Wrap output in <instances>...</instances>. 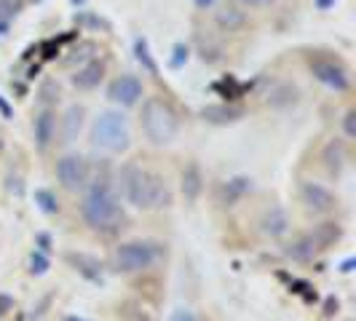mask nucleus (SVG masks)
<instances>
[{
	"instance_id": "32",
	"label": "nucleus",
	"mask_w": 356,
	"mask_h": 321,
	"mask_svg": "<svg viewBox=\"0 0 356 321\" xmlns=\"http://www.w3.org/2000/svg\"><path fill=\"white\" fill-rule=\"evenodd\" d=\"M354 265H356V260H354V257H348V260L340 265V270H343V273H351V270H354Z\"/></svg>"
},
{
	"instance_id": "12",
	"label": "nucleus",
	"mask_w": 356,
	"mask_h": 321,
	"mask_svg": "<svg viewBox=\"0 0 356 321\" xmlns=\"http://www.w3.org/2000/svg\"><path fill=\"white\" fill-rule=\"evenodd\" d=\"M83 121H86V110L81 105H70L62 115V124H59V131H62V142H75L78 134L83 131Z\"/></svg>"
},
{
	"instance_id": "36",
	"label": "nucleus",
	"mask_w": 356,
	"mask_h": 321,
	"mask_svg": "<svg viewBox=\"0 0 356 321\" xmlns=\"http://www.w3.org/2000/svg\"><path fill=\"white\" fill-rule=\"evenodd\" d=\"M65 321H89V319H78V316H67Z\"/></svg>"
},
{
	"instance_id": "26",
	"label": "nucleus",
	"mask_w": 356,
	"mask_h": 321,
	"mask_svg": "<svg viewBox=\"0 0 356 321\" xmlns=\"http://www.w3.org/2000/svg\"><path fill=\"white\" fill-rule=\"evenodd\" d=\"M22 8H24V0H0V24L19 17Z\"/></svg>"
},
{
	"instance_id": "3",
	"label": "nucleus",
	"mask_w": 356,
	"mask_h": 321,
	"mask_svg": "<svg viewBox=\"0 0 356 321\" xmlns=\"http://www.w3.org/2000/svg\"><path fill=\"white\" fill-rule=\"evenodd\" d=\"M140 126H143L145 137L150 140V145H156V147L172 145L179 134V118L175 113V107L159 99V97H150V99L143 102Z\"/></svg>"
},
{
	"instance_id": "31",
	"label": "nucleus",
	"mask_w": 356,
	"mask_h": 321,
	"mask_svg": "<svg viewBox=\"0 0 356 321\" xmlns=\"http://www.w3.org/2000/svg\"><path fill=\"white\" fill-rule=\"evenodd\" d=\"M11 308H14V300L8 295H0V313H8Z\"/></svg>"
},
{
	"instance_id": "35",
	"label": "nucleus",
	"mask_w": 356,
	"mask_h": 321,
	"mask_svg": "<svg viewBox=\"0 0 356 321\" xmlns=\"http://www.w3.org/2000/svg\"><path fill=\"white\" fill-rule=\"evenodd\" d=\"M244 3H250V6H268V3H273V0H244Z\"/></svg>"
},
{
	"instance_id": "24",
	"label": "nucleus",
	"mask_w": 356,
	"mask_h": 321,
	"mask_svg": "<svg viewBox=\"0 0 356 321\" xmlns=\"http://www.w3.org/2000/svg\"><path fill=\"white\" fill-rule=\"evenodd\" d=\"M27 265H30V273H33V276H46V273H49V268H51V260L46 257V252L35 249L33 254H30Z\"/></svg>"
},
{
	"instance_id": "23",
	"label": "nucleus",
	"mask_w": 356,
	"mask_h": 321,
	"mask_svg": "<svg viewBox=\"0 0 356 321\" xmlns=\"http://www.w3.org/2000/svg\"><path fill=\"white\" fill-rule=\"evenodd\" d=\"M35 204L38 209L43 214H56L59 212V201H56V196H54L51 190H46V188H38L35 190Z\"/></svg>"
},
{
	"instance_id": "22",
	"label": "nucleus",
	"mask_w": 356,
	"mask_h": 321,
	"mask_svg": "<svg viewBox=\"0 0 356 321\" xmlns=\"http://www.w3.org/2000/svg\"><path fill=\"white\" fill-rule=\"evenodd\" d=\"M134 54H137V62L145 67V72L159 75V65L153 62V56H150V49H147V40H145V38H137V40H134Z\"/></svg>"
},
{
	"instance_id": "21",
	"label": "nucleus",
	"mask_w": 356,
	"mask_h": 321,
	"mask_svg": "<svg viewBox=\"0 0 356 321\" xmlns=\"http://www.w3.org/2000/svg\"><path fill=\"white\" fill-rule=\"evenodd\" d=\"M311 236H314L316 247H319V249H324V247H330L332 241H338V238H340V228L335 225V222H324V225H319V228L311 233Z\"/></svg>"
},
{
	"instance_id": "28",
	"label": "nucleus",
	"mask_w": 356,
	"mask_h": 321,
	"mask_svg": "<svg viewBox=\"0 0 356 321\" xmlns=\"http://www.w3.org/2000/svg\"><path fill=\"white\" fill-rule=\"evenodd\" d=\"M188 56H191V49L177 43V46H175V56L169 59V65H172V67H182V65L188 62Z\"/></svg>"
},
{
	"instance_id": "18",
	"label": "nucleus",
	"mask_w": 356,
	"mask_h": 321,
	"mask_svg": "<svg viewBox=\"0 0 356 321\" xmlns=\"http://www.w3.org/2000/svg\"><path fill=\"white\" fill-rule=\"evenodd\" d=\"M201 190H204V174H201V166L198 163H188L185 166V172H182V196L185 201H198L201 196Z\"/></svg>"
},
{
	"instance_id": "16",
	"label": "nucleus",
	"mask_w": 356,
	"mask_h": 321,
	"mask_svg": "<svg viewBox=\"0 0 356 321\" xmlns=\"http://www.w3.org/2000/svg\"><path fill=\"white\" fill-rule=\"evenodd\" d=\"M214 24H217L220 30H225V33H236V30H241V27L247 24V14H244L238 6L225 3V6H220V8L214 11Z\"/></svg>"
},
{
	"instance_id": "19",
	"label": "nucleus",
	"mask_w": 356,
	"mask_h": 321,
	"mask_svg": "<svg viewBox=\"0 0 356 321\" xmlns=\"http://www.w3.org/2000/svg\"><path fill=\"white\" fill-rule=\"evenodd\" d=\"M343 163H346V147H343L340 140H332V142L324 147V166L332 174H340L343 172Z\"/></svg>"
},
{
	"instance_id": "17",
	"label": "nucleus",
	"mask_w": 356,
	"mask_h": 321,
	"mask_svg": "<svg viewBox=\"0 0 356 321\" xmlns=\"http://www.w3.org/2000/svg\"><path fill=\"white\" fill-rule=\"evenodd\" d=\"M252 190H254V179L247 177V174L231 177L228 182H222V188H220V193L225 196V204H228V206H233L238 198L250 196Z\"/></svg>"
},
{
	"instance_id": "27",
	"label": "nucleus",
	"mask_w": 356,
	"mask_h": 321,
	"mask_svg": "<svg viewBox=\"0 0 356 321\" xmlns=\"http://www.w3.org/2000/svg\"><path fill=\"white\" fill-rule=\"evenodd\" d=\"M343 134H346V140H356V110H346V115H343Z\"/></svg>"
},
{
	"instance_id": "5",
	"label": "nucleus",
	"mask_w": 356,
	"mask_h": 321,
	"mask_svg": "<svg viewBox=\"0 0 356 321\" xmlns=\"http://www.w3.org/2000/svg\"><path fill=\"white\" fill-rule=\"evenodd\" d=\"M163 257V247L159 241H126L113 252V270L115 273H143L153 268Z\"/></svg>"
},
{
	"instance_id": "30",
	"label": "nucleus",
	"mask_w": 356,
	"mask_h": 321,
	"mask_svg": "<svg viewBox=\"0 0 356 321\" xmlns=\"http://www.w3.org/2000/svg\"><path fill=\"white\" fill-rule=\"evenodd\" d=\"M38 249L40 252L51 249V236H49V233H38Z\"/></svg>"
},
{
	"instance_id": "15",
	"label": "nucleus",
	"mask_w": 356,
	"mask_h": 321,
	"mask_svg": "<svg viewBox=\"0 0 356 321\" xmlns=\"http://www.w3.org/2000/svg\"><path fill=\"white\" fill-rule=\"evenodd\" d=\"M201 118L207 121V124H214V126H228V124H236V121H241L244 118V110L236 105H209L201 110Z\"/></svg>"
},
{
	"instance_id": "1",
	"label": "nucleus",
	"mask_w": 356,
	"mask_h": 321,
	"mask_svg": "<svg viewBox=\"0 0 356 321\" xmlns=\"http://www.w3.org/2000/svg\"><path fill=\"white\" fill-rule=\"evenodd\" d=\"M118 179H121V193L134 209L159 212L172 206V190L159 172H150L140 163H126Z\"/></svg>"
},
{
	"instance_id": "9",
	"label": "nucleus",
	"mask_w": 356,
	"mask_h": 321,
	"mask_svg": "<svg viewBox=\"0 0 356 321\" xmlns=\"http://www.w3.org/2000/svg\"><path fill=\"white\" fill-rule=\"evenodd\" d=\"M300 201L305 204L308 212L316 214L332 212L335 204H338V198H335V193L330 188H324L321 182H311V179H305L303 185H300Z\"/></svg>"
},
{
	"instance_id": "8",
	"label": "nucleus",
	"mask_w": 356,
	"mask_h": 321,
	"mask_svg": "<svg viewBox=\"0 0 356 321\" xmlns=\"http://www.w3.org/2000/svg\"><path fill=\"white\" fill-rule=\"evenodd\" d=\"M143 81L137 75H118L110 86H107V99L118 107H134L140 99H143Z\"/></svg>"
},
{
	"instance_id": "13",
	"label": "nucleus",
	"mask_w": 356,
	"mask_h": 321,
	"mask_svg": "<svg viewBox=\"0 0 356 321\" xmlns=\"http://www.w3.org/2000/svg\"><path fill=\"white\" fill-rule=\"evenodd\" d=\"M67 263H70L83 279H89L94 284H102L105 281V276H102V265H99V260L97 257H91V254H83V252H70L67 254Z\"/></svg>"
},
{
	"instance_id": "11",
	"label": "nucleus",
	"mask_w": 356,
	"mask_h": 321,
	"mask_svg": "<svg viewBox=\"0 0 356 321\" xmlns=\"http://www.w3.org/2000/svg\"><path fill=\"white\" fill-rule=\"evenodd\" d=\"M102 78H105V62L102 59H91L83 67H78V70L72 72V86L91 91L102 83Z\"/></svg>"
},
{
	"instance_id": "38",
	"label": "nucleus",
	"mask_w": 356,
	"mask_h": 321,
	"mask_svg": "<svg viewBox=\"0 0 356 321\" xmlns=\"http://www.w3.org/2000/svg\"><path fill=\"white\" fill-rule=\"evenodd\" d=\"M33 3H40V0H33Z\"/></svg>"
},
{
	"instance_id": "25",
	"label": "nucleus",
	"mask_w": 356,
	"mask_h": 321,
	"mask_svg": "<svg viewBox=\"0 0 356 321\" xmlns=\"http://www.w3.org/2000/svg\"><path fill=\"white\" fill-rule=\"evenodd\" d=\"M118 321H156L147 311H145L143 305L137 303H126L124 311H121V316H118Z\"/></svg>"
},
{
	"instance_id": "4",
	"label": "nucleus",
	"mask_w": 356,
	"mask_h": 321,
	"mask_svg": "<svg viewBox=\"0 0 356 321\" xmlns=\"http://www.w3.org/2000/svg\"><path fill=\"white\" fill-rule=\"evenodd\" d=\"M91 145L97 150H105L110 156H118L129 150L131 134H129V121L121 110H102L94 124H91Z\"/></svg>"
},
{
	"instance_id": "34",
	"label": "nucleus",
	"mask_w": 356,
	"mask_h": 321,
	"mask_svg": "<svg viewBox=\"0 0 356 321\" xmlns=\"http://www.w3.org/2000/svg\"><path fill=\"white\" fill-rule=\"evenodd\" d=\"M193 3H196L198 8H212L217 0H193Z\"/></svg>"
},
{
	"instance_id": "6",
	"label": "nucleus",
	"mask_w": 356,
	"mask_h": 321,
	"mask_svg": "<svg viewBox=\"0 0 356 321\" xmlns=\"http://www.w3.org/2000/svg\"><path fill=\"white\" fill-rule=\"evenodd\" d=\"M56 179L65 190L70 193H78L89 185V166H86V158L78 156V153H67L56 160Z\"/></svg>"
},
{
	"instance_id": "37",
	"label": "nucleus",
	"mask_w": 356,
	"mask_h": 321,
	"mask_svg": "<svg viewBox=\"0 0 356 321\" xmlns=\"http://www.w3.org/2000/svg\"><path fill=\"white\" fill-rule=\"evenodd\" d=\"M72 3H83V0H72Z\"/></svg>"
},
{
	"instance_id": "10",
	"label": "nucleus",
	"mask_w": 356,
	"mask_h": 321,
	"mask_svg": "<svg viewBox=\"0 0 356 321\" xmlns=\"http://www.w3.org/2000/svg\"><path fill=\"white\" fill-rule=\"evenodd\" d=\"M33 137H35V147L40 153L49 150L51 142L56 140V113H54L51 107H43L35 115V121H33Z\"/></svg>"
},
{
	"instance_id": "2",
	"label": "nucleus",
	"mask_w": 356,
	"mask_h": 321,
	"mask_svg": "<svg viewBox=\"0 0 356 321\" xmlns=\"http://www.w3.org/2000/svg\"><path fill=\"white\" fill-rule=\"evenodd\" d=\"M81 214H83V222L97 233H115L126 220L121 196L113 188V182L105 177L94 179L86 188L81 201Z\"/></svg>"
},
{
	"instance_id": "33",
	"label": "nucleus",
	"mask_w": 356,
	"mask_h": 321,
	"mask_svg": "<svg viewBox=\"0 0 356 321\" xmlns=\"http://www.w3.org/2000/svg\"><path fill=\"white\" fill-rule=\"evenodd\" d=\"M0 113H3L6 118H11V115H14V113H11V107L6 105V99H3V97H0Z\"/></svg>"
},
{
	"instance_id": "7",
	"label": "nucleus",
	"mask_w": 356,
	"mask_h": 321,
	"mask_svg": "<svg viewBox=\"0 0 356 321\" xmlns=\"http://www.w3.org/2000/svg\"><path fill=\"white\" fill-rule=\"evenodd\" d=\"M308 70L311 75L324 83L327 89L332 91H348L351 89V72L346 65H340L335 59H311L308 62Z\"/></svg>"
},
{
	"instance_id": "20",
	"label": "nucleus",
	"mask_w": 356,
	"mask_h": 321,
	"mask_svg": "<svg viewBox=\"0 0 356 321\" xmlns=\"http://www.w3.org/2000/svg\"><path fill=\"white\" fill-rule=\"evenodd\" d=\"M316 252H319V247H316L314 236L308 233V236H303V238L292 241V244H289V249H286V254H289L292 260H311Z\"/></svg>"
},
{
	"instance_id": "29",
	"label": "nucleus",
	"mask_w": 356,
	"mask_h": 321,
	"mask_svg": "<svg viewBox=\"0 0 356 321\" xmlns=\"http://www.w3.org/2000/svg\"><path fill=\"white\" fill-rule=\"evenodd\" d=\"M169 321H198V319L193 316V311H188V308H177Z\"/></svg>"
},
{
	"instance_id": "14",
	"label": "nucleus",
	"mask_w": 356,
	"mask_h": 321,
	"mask_svg": "<svg viewBox=\"0 0 356 321\" xmlns=\"http://www.w3.org/2000/svg\"><path fill=\"white\" fill-rule=\"evenodd\" d=\"M260 231L270 236V238H282L289 231V214L282 206H270L263 217H260Z\"/></svg>"
}]
</instances>
